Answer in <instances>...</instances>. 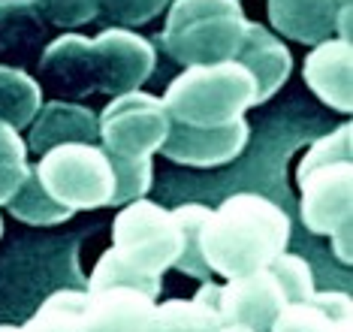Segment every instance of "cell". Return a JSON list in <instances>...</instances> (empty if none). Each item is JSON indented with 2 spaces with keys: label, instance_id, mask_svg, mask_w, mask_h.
I'll use <instances>...</instances> for the list:
<instances>
[{
  "label": "cell",
  "instance_id": "6da1fadb",
  "mask_svg": "<svg viewBox=\"0 0 353 332\" xmlns=\"http://www.w3.org/2000/svg\"><path fill=\"white\" fill-rule=\"evenodd\" d=\"M290 242V217L260 193H236L212 208L199 233L208 269L223 278L266 269Z\"/></svg>",
  "mask_w": 353,
  "mask_h": 332
},
{
  "label": "cell",
  "instance_id": "7a4b0ae2",
  "mask_svg": "<svg viewBox=\"0 0 353 332\" xmlns=\"http://www.w3.org/2000/svg\"><path fill=\"white\" fill-rule=\"evenodd\" d=\"M248 30L239 0H172L166 15L163 52L184 67L236 61Z\"/></svg>",
  "mask_w": 353,
  "mask_h": 332
},
{
  "label": "cell",
  "instance_id": "3957f363",
  "mask_svg": "<svg viewBox=\"0 0 353 332\" xmlns=\"http://www.w3.org/2000/svg\"><path fill=\"white\" fill-rule=\"evenodd\" d=\"M163 106L179 124L221 127L254 106V79L239 61L188 67L166 88Z\"/></svg>",
  "mask_w": 353,
  "mask_h": 332
},
{
  "label": "cell",
  "instance_id": "277c9868",
  "mask_svg": "<svg viewBox=\"0 0 353 332\" xmlns=\"http://www.w3.org/2000/svg\"><path fill=\"white\" fill-rule=\"evenodd\" d=\"M37 178L70 212L109 206L112 164L97 142H67L39 155Z\"/></svg>",
  "mask_w": 353,
  "mask_h": 332
},
{
  "label": "cell",
  "instance_id": "5b68a950",
  "mask_svg": "<svg viewBox=\"0 0 353 332\" xmlns=\"http://www.w3.org/2000/svg\"><path fill=\"white\" fill-rule=\"evenodd\" d=\"M112 242H115L112 248L127 263L154 278L172 269L181 254V233L175 215L160 208L157 202H148L145 197L127 202L118 212L112 224Z\"/></svg>",
  "mask_w": 353,
  "mask_h": 332
},
{
  "label": "cell",
  "instance_id": "8992f818",
  "mask_svg": "<svg viewBox=\"0 0 353 332\" xmlns=\"http://www.w3.org/2000/svg\"><path fill=\"white\" fill-rule=\"evenodd\" d=\"M100 148L112 157H151L170 133V112L154 94H118L97 115Z\"/></svg>",
  "mask_w": 353,
  "mask_h": 332
},
{
  "label": "cell",
  "instance_id": "52a82bcc",
  "mask_svg": "<svg viewBox=\"0 0 353 332\" xmlns=\"http://www.w3.org/2000/svg\"><path fill=\"white\" fill-rule=\"evenodd\" d=\"M154 46L127 28H109L94 37V82L97 94L139 91L154 72Z\"/></svg>",
  "mask_w": 353,
  "mask_h": 332
},
{
  "label": "cell",
  "instance_id": "ba28073f",
  "mask_svg": "<svg viewBox=\"0 0 353 332\" xmlns=\"http://www.w3.org/2000/svg\"><path fill=\"white\" fill-rule=\"evenodd\" d=\"M302 191V224L317 236H332L353 224V166L332 164L296 175Z\"/></svg>",
  "mask_w": 353,
  "mask_h": 332
},
{
  "label": "cell",
  "instance_id": "9c48e42d",
  "mask_svg": "<svg viewBox=\"0 0 353 332\" xmlns=\"http://www.w3.org/2000/svg\"><path fill=\"white\" fill-rule=\"evenodd\" d=\"M248 130L245 118L230 121L221 127H190L170 121V133H166L160 155L166 160H175L181 166H196V169H214L232 164L248 145Z\"/></svg>",
  "mask_w": 353,
  "mask_h": 332
},
{
  "label": "cell",
  "instance_id": "30bf717a",
  "mask_svg": "<svg viewBox=\"0 0 353 332\" xmlns=\"http://www.w3.org/2000/svg\"><path fill=\"white\" fill-rule=\"evenodd\" d=\"M287 305V296L269 269H256L239 278H230L221 287L218 311L223 323L248 326L254 332H269L272 320Z\"/></svg>",
  "mask_w": 353,
  "mask_h": 332
},
{
  "label": "cell",
  "instance_id": "8fae6325",
  "mask_svg": "<svg viewBox=\"0 0 353 332\" xmlns=\"http://www.w3.org/2000/svg\"><path fill=\"white\" fill-rule=\"evenodd\" d=\"M43 82L54 94L91 97L97 94L94 82V39L82 34H63L52 39L39 55Z\"/></svg>",
  "mask_w": 353,
  "mask_h": 332
},
{
  "label": "cell",
  "instance_id": "7c38bea8",
  "mask_svg": "<svg viewBox=\"0 0 353 332\" xmlns=\"http://www.w3.org/2000/svg\"><path fill=\"white\" fill-rule=\"evenodd\" d=\"M302 79L326 106L347 115L353 109V43L341 37L317 43L302 64Z\"/></svg>",
  "mask_w": 353,
  "mask_h": 332
},
{
  "label": "cell",
  "instance_id": "4fadbf2b",
  "mask_svg": "<svg viewBox=\"0 0 353 332\" xmlns=\"http://www.w3.org/2000/svg\"><path fill=\"white\" fill-rule=\"evenodd\" d=\"M154 305L151 296L130 287L88 290L85 332H151Z\"/></svg>",
  "mask_w": 353,
  "mask_h": 332
},
{
  "label": "cell",
  "instance_id": "5bb4252c",
  "mask_svg": "<svg viewBox=\"0 0 353 332\" xmlns=\"http://www.w3.org/2000/svg\"><path fill=\"white\" fill-rule=\"evenodd\" d=\"M236 61L242 64L254 79V106L272 100L293 72L290 48L281 43L272 30H266L263 24H254V21H248V30H245V39H242V48H239Z\"/></svg>",
  "mask_w": 353,
  "mask_h": 332
},
{
  "label": "cell",
  "instance_id": "9a60e30c",
  "mask_svg": "<svg viewBox=\"0 0 353 332\" xmlns=\"http://www.w3.org/2000/svg\"><path fill=\"white\" fill-rule=\"evenodd\" d=\"M34 130H30L28 148L34 155H46L49 148L67 142H97L100 139V121L91 109L79 106V103L67 100H52L46 106H39L37 118L30 121Z\"/></svg>",
  "mask_w": 353,
  "mask_h": 332
},
{
  "label": "cell",
  "instance_id": "2e32d148",
  "mask_svg": "<svg viewBox=\"0 0 353 332\" xmlns=\"http://www.w3.org/2000/svg\"><path fill=\"white\" fill-rule=\"evenodd\" d=\"M46 21L30 0H0V64L28 67L46 48Z\"/></svg>",
  "mask_w": 353,
  "mask_h": 332
},
{
  "label": "cell",
  "instance_id": "e0dca14e",
  "mask_svg": "<svg viewBox=\"0 0 353 332\" xmlns=\"http://www.w3.org/2000/svg\"><path fill=\"white\" fill-rule=\"evenodd\" d=\"M339 0H269V21L293 43L317 46L335 34Z\"/></svg>",
  "mask_w": 353,
  "mask_h": 332
},
{
  "label": "cell",
  "instance_id": "ac0fdd59",
  "mask_svg": "<svg viewBox=\"0 0 353 332\" xmlns=\"http://www.w3.org/2000/svg\"><path fill=\"white\" fill-rule=\"evenodd\" d=\"M39 106H43V88L21 67L0 64V124H10L21 133L37 118Z\"/></svg>",
  "mask_w": 353,
  "mask_h": 332
},
{
  "label": "cell",
  "instance_id": "d6986e66",
  "mask_svg": "<svg viewBox=\"0 0 353 332\" xmlns=\"http://www.w3.org/2000/svg\"><path fill=\"white\" fill-rule=\"evenodd\" d=\"M3 206L10 208V215H15L19 221L34 224V226L63 224L76 215V212H70L67 206H61L58 199H52V193L39 184L34 166H28V175L21 178V184L15 188V193L3 202Z\"/></svg>",
  "mask_w": 353,
  "mask_h": 332
},
{
  "label": "cell",
  "instance_id": "ffe728a7",
  "mask_svg": "<svg viewBox=\"0 0 353 332\" xmlns=\"http://www.w3.org/2000/svg\"><path fill=\"white\" fill-rule=\"evenodd\" d=\"M221 311L196 299H170L154 305L151 332H221Z\"/></svg>",
  "mask_w": 353,
  "mask_h": 332
},
{
  "label": "cell",
  "instance_id": "44dd1931",
  "mask_svg": "<svg viewBox=\"0 0 353 332\" xmlns=\"http://www.w3.org/2000/svg\"><path fill=\"white\" fill-rule=\"evenodd\" d=\"M85 296L82 290H58L19 332H85Z\"/></svg>",
  "mask_w": 353,
  "mask_h": 332
},
{
  "label": "cell",
  "instance_id": "7402d4cb",
  "mask_svg": "<svg viewBox=\"0 0 353 332\" xmlns=\"http://www.w3.org/2000/svg\"><path fill=\"white\" fill-rule=\"evenodd\" d=\"M212 208L208 206H199V202H184V206L175 208V221H179V233H181V254L175 260V269L190 275V278H199V281H208V269L205 257H203V248H199V233H203V224Z\"/></svg>",
  "mask_w": 353,
  "mask_h": 332
},
{
  "label": "cell",
  "instance_id": "603a6c76",
  "mask_svg": "<svg viewBox=\"0 0 353 332\" xmlns=\"http://www.w3.org/2000/svg\"><path fill=\"white\" fill-rule=\"evenodd\" d=\"M106 287H130V290H142L145 296L154 299L160 293V278L145 275L142 269H136L133 263H127L115 248H109L100 257V263L94 266L91 278H88V290H106Z\"/></svg>",
  "mask_w": 353,
  "mask_h": 332
},
{
  "label": "cell",
  "instance_id": "cb8c5ba5",
  "mask_svg": "<svg viewBox=\"0 0 353 332\" xmlns=\"http://www.w3.org/2000/svg\"><path fill=\"white\" fill-rule=\"evenodd\" d=\"M112 197L109 206H127L133 199H142L151 188V157H112Z\"/></svg>",
  "mask_w": 353,
  "mask_h": 332
},
{
  "label": "cell",
  "instance_id": "d4e9b609",
  "mask_svg": "<svg viewBox=\"0 0 353 332\" xmlns=\"http://www.w3.org/2000/svg\"><path fill=\"white\" fill-rule=\"evenodd\" d=\"M28 175V145L19 130L0 124V206L15 193L21 178Z\"/></svg>",
  "mask_w": 353,
  "mask_h": 332
},
{
  "label": "cell",
  "instance_id": "484cf974",
  "mask_svg": "<svg viewBox=\"0 0 353 332\" xmlns=\"http://www.w3.org/2000/svg\"><path fill=\"white\" fill-rule=\"evenodd\" d=\"M266 269L275 275V281L284 290L287 302H305V299H311L317 293L314 287V272H311V266L302 260L299 254H278L275 260H272Z\"/></svg>",
  "mask_w": 353,
  "mask_h": 332
},
{
  "label": "cell",
  "instance_id": "4316f807",
  "mask_svg": "<svg viewBox=\"0 0 353 332\" xmlns=\"http://www.w3.org/2000/svg\"><path fill=\"white\" fill-rule=\"evenodd\" d=\"M172 0H97V19L112 28H139L170 6Z\"/></svg>",
  "mask_w": 353,
  "mask_h": 332
},
{
  "label": "cell",
  "instance_id": "83f0119b",
  "mask_svg": "<svg viewBox=\"0 0 353 332\" xmlns=\"http://www.w3.org/2000/svg\"><path fill=\"white\" fill-rule=\"evenodd\" d=\"M335 323L339 320L329 318L314 299H305V302H287L272 320L269 332H332Z\"/></svg>",
  "mask_w": 353,
  "mask_h": 332
},
{
  "label": "cell",
  "instance_id": "f1b7e54d",
  "mask_svg": "<svg viewBox=\"0 0 353 332\" xmlns=\"http://www.w3.org/2000/svg\"><path fill=\"white\" fill-rule=\"evenodd\" d=\"M350 155H353V130L350 124H341L339 130L326 133L323 139H317L311 145V151L302 157L299 164V173H311L317 166H332V164H350Z\"/></svg>",
  "mask_w": 353,
  "mask_h": 332
},
{
  "label": "cell",
  "instance_id": "f546056e",
  "mask_svg": "<svg viewBox=\"0 0 353 332\" xmlns=\"http://www.w3.org/2000/svg\"><path fill=\"white\" fill-rule=\"evenodd\" d=\"M34 10L43 15L46 24L54 28H82V24L97 19V0H30Z\"/></svg>",
  "mask_w": 353,
  "mask_h": 332
},
{
  "label": "cell",
  "instance_id": "4dcf8cb0",
  "mask_svg": "<svg viewBox=\"0 0 353 332\" xmlns=\"http://www.w3.org/2000/svg\"><path fill=\"white\" fill-rule=\"evenodd\" d=\"M329 239H332V254L339 257L344 266H350V260H353V254H350V245H353V224L341 226V230L332 233Z\"/></svg>",
  "mask_w": 353,
  "mask_h": 332
},
{
  "label": "cell",
  "instance_id": "1f68e13d",
  "mask_svg": "<svg viewBox=\"0 0 353 332\" xmlns=\"http://www.w3.org/2000/svg\"><path fill=\"white\" fill-rule=\"evenodd\" d=\"M332 332H353V318H347V320H339L332 326Z\"/></svg>",
  "mask_w": 353,
  "mask_h": 332
},
{
  "label": "cell",
  "instance_id": "d6a6232c",
  "mask_svg": "<svg viewBox=\"0 0 353 332\" xmlns=\"http://www.w3.org/2000/svg\"><path fill=\"white\" fill-rule=\"evenodd\" d=\"M221 332H254V329H248V326H232V323H223Z\"/></svg>",
  "mask_w": 353,
  "mask_h": 332
},
{
  "label": "cell",
  "instance_id": "836d02e7",
  "mask_svg": "<svg viewBox=\"0 0 353 332\" xmlns=\"http://www.w3.org/2000/svg\"><path fill=\"white\" fill-rule=\"evenodd\" d=\"M0 332H19V326H10V323H3V326H0Z\"/></svg>",
  "mask_w": 353,
  "mask_h": 332
},
{
  "label": "cell",
  "instance_id": "e575fe53",
  "mask_svg": "<svg viewBox=\"0 0 353 332\" xmlns=\"http://www.w3.org/2000/svg\"><path fill=\"white\" fill-rule=\"evenodd\" d=\"M0 236H3V221H0Z\"/></svg>",
  "mask_w": 353,
  "mask_h": 332
}]
</instances>
